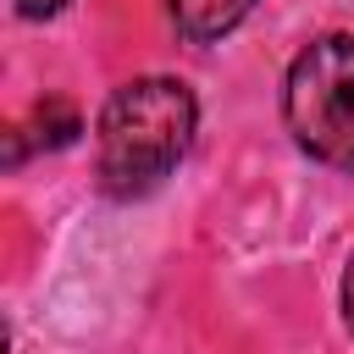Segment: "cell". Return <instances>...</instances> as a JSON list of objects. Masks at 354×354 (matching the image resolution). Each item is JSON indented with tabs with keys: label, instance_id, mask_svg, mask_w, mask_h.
Listing matches in <instances>:
<instances>
[{
	"label": "cell",
	"instance_id": "1",
	"mask_svg": "<svg viewBox=\"0 0 354 354\" xmlns=\"http://www.w3.org/2000/svg\"><path fill=\"white\" fill-rule=\"evenodd\" d=\"M194 122H199V105H194L188 83H177V77L122 83L100 111V138H94L100 188L116 194V199L149 194L183 160Z\"/></svg>",
	"mask_w": 354,
	"mask_h": 354
},
{
	"label": "cell",
	"instance_id": "2",
	"mask_svg": "<svg viewBox=\"0 0 354 354\" xmlns=\"http://www.w3.org/2000/svg\"><path fill=\"white\" fill-rule=\"evenodd\" d=\"M282 116L310 160L354 171V33H326L293 55Z\"/></svg>",
	"mask_w": 354,
	"mask_h": 354
},
{
	"label": "cell",
	"instance_id": "3",
	"mask_svg": "<svg viewBox=\"0 0 354 354\" xmlns=\"http://www.w3.org/2000/svg\"><path fill=\"white\" fill-rule=\"evenodd\" d=\"M249 11H254V0H171V22L188 44H216Z\"/></svg>",
	"mask_w": 354,
	"mask_h": 354
},
{
	"label": "cell",
	"instance_id": "4",
	"mask_svg": "<svg viewBox=\"0 0 354 354\" xmlns=\"http://www.w3.org/2000/svg\"><path fill=\"white\" fill-rule=\"evenodd\" d=\"M33 127H39L33 138H39L44 149H61V144H72V138L83 133V127H77V111H72L66 100H44V105L33 111Z\"/></svg>",
	"mask_w": 354,
	"mask_h": 354
},
{
	"label": "cell",
	"instance_id": "5",
	"mask_svg": "<svg viewBox=\"0 0 354 354\" xmlns=\"http://www.w3.org/2000/svg\"><path fill=\"white\" fill-rule=\"evenodd\" d=\"M66 0H17V17H55Z\"/></svg>",
	"mask_w": 354,
	"mask_h": 354
},
{
	"label": "cell",
	"instance_id": "6",
	"mask_svg": "<svg viewBox=\"0 0 354 354\" xmlns=\"http://www.w3.org/2000/svg\"><path fill=\"white\" fill-rule=\"evenodd\" d=\"M343 321L354 326V260H348V271H343Z\"/></svg>",
	"mask_w": 354,
	"mask_h": 354
}]
</instances>
